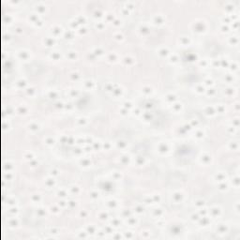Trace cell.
<instances>
[{
    "mask_svg": "<svg viewBox=\"0 0 240 240\" xmlns=\"http://www.w3.org/2000/svg\"><path fill=\"white\" fill-rule=\"evenodd\" d=\"M228 188H229V185H228L227 183H225V181L224 182H221V183L219 184V189H220V190H222V191L227 190V189H228Z\"/></svg>",
    "mask_w": 240,
    "mask_h": 240,
    "instance_id": "13",
    "label": "cell"
},
{
    "mask_svg": "<svg viewBox=\"0 0 240 240\" xmlns=\"http://www.w3.org/2000/svg\"><path fill=\"white\" fill-rule=\"evenodd\" d=\"M233 207H234V212H235V214L238 216V215L240 214V203H239V201L235 202V204H234Z\"/></svg>",
    "mask_w": 240,
    "mask_h": 240,
    "instance_id": "12",
    "label": "cell"
},
{
    "mask_svg": "<svg viewBox=\"0 0 240 240\" xmlns=\"http://www.w3.org/2000/svg\"><path fill=\"white\" fill-rule=\"evenodd\" d=\"M226 79V82L228 83V84H233V83H235V80H236V78L234 76V74L233 73V74H227L226 75V77L224 78V80Z\"/></svg>",
    "mask_w": 240,
    "mask_h": 240,
    "instance_id": "6",
    "label": "cell"
},
{
    "mask_svg": "<svg viewBox=\"0 0 240 240\" xmlns=\"http://www.w3.org/2000/svg\"><path fill=\"white\" fill-rule=\"evenodd\" d=\"M226 9H227L228 12L233 13L234 10H235V6H234V4H233H233H228V5L226 6Z\"/></svg>",
    "mask_w": 240,
    "mask_h": 240,
    "instance_id": "10",
    "label": "cell"
},
{
    "mask_svg": "<svg viewBox=\"0 0 240 240\" xmlns=\"http://www.w3.org/2000/svg\"><path fill=\"white\" fill-rule=\"evenodd\" d=\"M216 179H217L218 182H224L225 180H226V175L223 174V173H219V174L217 175Z\"/></svg>",
    "mask_w": 240,
    "mask_h": 240,
    "instance_id": "9",
    "label": "cell"
},
{
    "mask_svg": "<svg viewBox=\"0 0 240 240\" xmlns=\"http://www.w3.org/2000/svg\"><path fill=\"white\" fill-rule=\"evenodd\" d=\"M229 65H230V62H229L227 59H224L223 61H221V66H222V67L228 68V67H229Z\"/></svg>",
    "mask_w": 240,
    "mask_h": 240,
    "instance_id": "18",
    "label": "cell"
},
{
    "mask_svg": "<svg viewBox=\"0 0 240 240\" xmlns=\"http://www.w3.org/2000/svg\"><path fill=\"white\" fill-rule=\"evenodd\" d=\"M227 131H228V132L231 134V135H233V136H234L236 133H237V129H235V128H233V126H230V127H228V129H227Z\"/></svg>",
    "mask_w": 240,
    "mask_h": 240,
    "instance_id": "11",
    "label": "cell"
},
{
    "mask_svg": "<svg viewBox=\"0 0 240 240\" xmlns=\"http://www.w3.org/2000/svg\"><path fill=\"white\" fill-rule=\"evenodd\" d=\"M225 93H226L227 96H233V97L236 93V89L233 86V87H228V88L225 89Z\"/></svg>",
    "mask_w": 240,
    "mask_h": 240,
    "instance_id": "7",
    "label": "cell"
},
{
    "mask_svg": "<svg viewBox=\"0 0 240 240\" xmlns=\"http://www.w3.org/2000/svg\"><path fill=\"white\" fill-rule=\"evenodd\" d=\"M212 212L216 215V216H220V214H221V210H220V208H218V207H215V208H213L212 209Z\"/></svg>",
    "mask_w": 240,
    "mask_h": 240,
    "instance_id": "16",
    "label": "cell"
},
{
    "mask_svg": "<svg viewBox=\"0 0 240 240\" xmlns=\"http://www.w3.org/2000/svg\"><path fill=\"white\" fill-rule=\"evenodd\" d=\"M217 110H218V113H220V114H223V113H225V107L224 106H222V105H219V106H218V108Z\"/></svg>",
    "mask_w": 240,
    "mask_h": 240,
    "instance_id": "19",
    "label": "cell"
},
{
    "mask_svg": "<svg viewBox=\"0 0 240 240\" xmlns=\"http://www.w3.org/2000/svg\"><path fill=\"white\" fill-rule=\"evenodd\" d=\"M238 27H239V22H238V20H237V21H233L232 22L233 30H237Z\"/></svg>",
    "mask_w": 240,
    "mask_h": 240,
    "instance_id": "14",
    "label": "cell"
},
{
    "mask_svg": "<svg viewBox=\"0 0 240 240\" xmlns=\"http://www.w3.org/2000/svg\"><path fill=\"white\" fill-rule=\"evenodd\" d=\"M229 43L233 46H237L239 44V38L236 35H233L232 37L229 38Z\"/></svg>",
    "mask_w": 240,
    "mask_h": 240,
    "instance_id": "2",
    "label": "cell"
},
{
    "mask_svg": "<svg viewBox=\"0 0 240 240\" xmlns=\"http://www.w3.org/2000/svg\"><path fill=\"white\" fill-rule=\"evenodd\" d=\"M229 67H230L231 71H233V73L238 71V70H239V64H238V62H236V61H233L232 63H230Z\"/></svg>",
    "mask_w": 240,
    "mask_h": 240,
    "instance_id": "5",
    "label": "cell"
},
{
    "mask_svg": "<svg viewBox=\"0 0 240 240\" xmlns=\"http://www.w3.org/2000/svg\"><path fill=\"white\" fill-rule=\"evenodd\" d=\"M229 231V226L225 223H222V224H219L218 226V233H222V234H225L227 233Z\"/></svg>",
    "mask_w": 240,
    "mask_h": 240,
    "instance_id": "4",
    "label": "cell"
},
{
    "mask_svg": "<svg viewBox=\"0 0 240 240\" xmlns=\"http://www.w3.org/2000/svg\"><path fill=\"white\" fill-rule=\"evenodd\" d=\"M223 23L224 24H228V23H232V20H231V18L230 17H226V18H223Z\"/></svg>",
    "mask_w": 240,
    "mask_h": 240,
    "instance_id": "20",
    "label": "cell"
},
{
    "mask_svg": "<svg viewBox=\"0 0 240 240\" xmlns=\"http://www.w3.org/2000/svg\"><path fill=\"white\" fill-rule=\"evenodd\" d=\"M239 143L237 141H231L229 143V148L233 151H238L239 150Z\"/></svg>",
    "mask_w": 240,
    "mask_h": 240,
    "instance_id": "3",
    "label": "cell"
},
{
    "mask_svg": "<svg viewBox=\"0 0 240 240\" xmlns=\"http://www.w3.org/2000/svg\"><path fill=\"white\" fill-rule=\"evenodd\" d=\"M220 28H221L222 32H225V33H228V32L230 31V26H229V24H222Z\"/></svg>",
    "mask_w": 240,
    "mask_h": 240,
    "instance_id": "15",
    "label": "cell"
},
{
    "mask_svg": "<svg viewBox=\"0 0 240 240\" xmlns=\"http://www.w3.org/2000/svg\"><path fill=\"white\" fill-rule=\"evenodd\" d=\"M233 109H234V111H235V112H239V110H240L239 102H235V103L233 105Z\"/></svg>",
    "mask_w": 240,
    "mask_h": 240,
    "instance_id": "17",
    "label": "cell"
},
{
    "mask_svg": "<svg viewBox=\"0 0 240 240\" xmlns=\"http://www.w3.org/2000/svg\"><path fill=\"white\" fill-rule=\"evenodd\" d=\"M232 185H233V188H234V189H238L240 187V177H239V175L238 174H235L232 178Z\"/></svg>",
    "mask_w": 240,
    "mask_h": 240,
    "instance_id": "1",
    "label": "cell"
},
{
    "mask_svg": "<svg viewBox=\"0 0 240 240\" xmlns=\"http://www.w3.org/2000/svg\"><path fill=\"white\" fill-rule=\"evenodd\" d=\"M231 126H233V128H235V129H237L238 130V128H239V126H240V119H239V117H233V121H232V125Z\"/></svg>",
    "mask_w": 240,
    "mask_h": 240,
    "instance_id": "8",
    "label": "cell"
}]
</instances>
